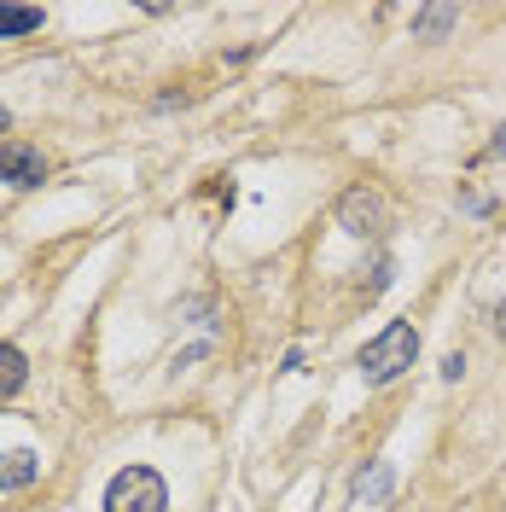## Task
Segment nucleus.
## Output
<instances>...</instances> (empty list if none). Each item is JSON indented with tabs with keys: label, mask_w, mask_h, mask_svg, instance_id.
Here are the masks:
<instances>
[{
	"label": "nucleus",
	"mask_w": 506,
	"mask_h": 512,
	"mask_svg": "<svg viewBox=\"0 0 506 512\" xmlns=\"http://www.w3.org/2000/svg\"><path fill=\"white\" fill-rule=\"evenodd\" d=\"M413 361H419V332H413L408 320H390L379 338L367 344V350L355 355V367H361V379L373 384V390H384V384H396L402 373H408Z\"/></svg>",
	"instance_id": "1"
},
{
	"label": "nucleus",
	"mask_w": 506,
	"mask_h": 512,
	"mask_svg": "<svg viewBox=\"0 0 506 512\" xmlns=\"http://www.w3.org/2000/svg\"><path fill=\"white\" fill-rule=\"evenodd\" d=\"M105 512H169V483L152 466H123L105 483Z\"/></svg>",
	"instance_id": "2"
},
{
	"label": "nucleus",
	"mask_w": 506,
	"mask_h": 512,
	"mask_svg": "<svg viewBox=\"0 0 506 512\" xmlns=\"http://www.w3.org/2000/svg\"><path fill=\"white\" fill-rule=\"evenodd\" d=\"M0 181L6 187H41L47 181V158L24 146V140H0Z\"/></svg>",
	"instance_id": "3"
},
{
	"label": "nucleus",
	"mask_w": 506,
	"mask_h": 512,
	"mask_svg": "<svg viewBox=\"0 0 506 512\" xmlns=\"http://www.w3.org/2000/svg\"><path fill=\"white\" fill-rule=\"evenodd\" d=\"M338 222L355 233V239H373V233H384V198L367 187L344 192V204H338Z\"/></svg>",
	"instance_id": "4"
},
{
	"label": "nucleus",
	"mask_w": 506,
	"mask_h": 512,
	"mask_svg": "<svg viewBox=\"0 0 506 512\" xmlns=\"http://www.w3.org/2000/svg\"><path fill=\"white\" fill-rule=\"evenodd\" d=\"M390 495H396V466H390V460H367V466L355 472V507L361 512H384L390 507Z\"/></svg>",
	"instance_id": "5"
},
{
	"label": "nucleus",
	"mask_w": 506,
	"mask_h": 512,
	"mask_svg": "<svg viewBox=\"0 0 506 512\" xmlns=\"http://www.w3.org/2000/svg\"><path fill=\"white\" fill-rule=\"evenodd\" d=\"M35 472H41L35 448H6V454H0V495H12V489H30Z\"/></svg>",
	"instance_id": "6"
},
{
	"label": "nucleus",
	"mask_w": 506,
	"mask_h": 512,
	"mask_svg": "<svg viewBox=\"0 0 506 512\" xmlns=\"http://www.w3.org/2000/svg\"><path fill=\"white\" fill-rule=\"evenodd\" d=\"M24 384H30V361H24V350H18V344H0V402H12Z\"/></svg>",
	"instance_id": "7"
},
{
	"label": "nucleus",
	"mask_w": 506,
	"mask_h": 512,
	"mask_svg": "<svg viewBox=\"0 0 506 512\" xmlns=\"http://www.w3.org/2000/svg\"><path fill=\"white\" fill-rule=\"evenodd\" d=\"M454 24H460V6H425L419 12V41H443Z\"/></svg>",
	"instance_id": "8"
},
{
	"label": "nucleus",
	"mask_w": 506,
	"mask_h": 512,
	"mask_svg": "<svg viewBox=\"0 0 506 512\" xmlns=\"http://www.w3.org/2000/svg\"><path fill=\"white\" fill-rule=\"evenodd\" d=\"M30 30H41V12L35 6H0V41L30 35Z\"/></svg>",
	"instance_id": "9"
},
{
	"label": "nucleus",
	"mask_w": 506,
	"mask_h": 512,
	"mask_svg": "<svg viewBox=\"0 0 506 512\" xmlns=\"http://www.w3.org/2000/svg\"><path fill=\"white\" fill-rule=\"evenodd\" d=\"M460 373H466V355H448V361H443V379L454 384V379H460Z\"/></svg>",
	"instance_id": "10"
},
{
	"label": "nucleus",
	"mask_w": 506,
	"mask_h": 512,
	"mask_svg": "<svg viewBox=\"0 0 506 512\" xmlns=\"http://www.w3.org/2000/svg\"><path fill=\"white\" fill-rule=\"evenodd\" d=\"M489 158H506V128H495V146H489Z\"/></svg>",
	"instance_id": "11"
},
{
	"label": "nucleus",
	"mask_w": 506,
	"mask_h": 512,
	"mask_svg": "<svg viewBox=\"0 0 506 512\" xmlns=\"http://www.w3.org/2000/svg\"><path fill=\"white\" fill-rule=\"evenodd\" d=\"M495 326H501V338H506V303H501V309H495Z\"/></svg>",
	"instance_id": "12"
},
{
	"label": "nucleus",
	"mask_w": 506,
	"mask_h": 512,
	"mask_svg": "<svg viewBox=\"0 0 506 512\" xmlns=\"http://www.w3.org/2000/svg\"><path fill=\"white\" fill-rule=\"evenodd\" d=\"M6 123H12V117H6V105H0V128H6Z\"/></svg>",
	"instance_id": "13"
}]
</instances>
